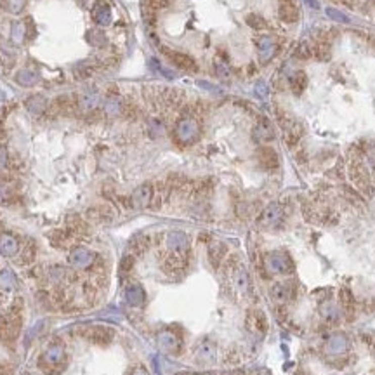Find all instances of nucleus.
Wrapping results in <instances>:
<instances>
[{"label":"nucleus","mask_w":375,"mask_h":375,"mask_svg":"<svg viewBox=\"0 0 375 375\" xmlns=\"http://www.w3.org/2000/svg\"><path fill=\"white\" fill-rule=\"evenodd\" d=\"M226 254H228V247H226L224 243H221V242L212 243V245L209 247V261H210V264L217 269L219 266L224 262Z\"/></svg>","instance_id":"obj_14"},{"label":"nucleus","mask_w":375,"mask_h":375,"mask_svg":"<svg viewBox=\"0 0 375 375\" xmlns=\"http://www.w3.org/2000/svg\"><path fill=\"white\" fill-rule=\"evenodd\" d=\"M198 134H200V127H198V122L191 117H182L181 120L175 125V137H177L179 143L182 145H191L198 139Z\"/></svg>","instance_id":"obj_2"},{"label":"nucleus","mask_w":375,"mask_h":375,"mask_svg":"<svg viewBox=\"0 0 375 375\" xmlns=\"http://www.w3.org/2000/svg\"><path fill=\"white\" fill-rule=\"evenodd\" d=\"M127 301H129L134 308L141 306L143 301H145V292H143L141 287H139V285H130L129 289H127Z\"/></svg>","instance_id":"obj_25"},{"label":"nucleus","mask_w":375,"mask_h":375,"mask_svg":"<svg viewBox=\"0 0 375 375\" xmlns=\"http://www.w3.org/2000/svg\"><path fill=\"white\" fill-rule=\"evenodd\" d=\"M85 335L94 342V344L105 346L108 342H111V339H113V330L108 329V326H90Z\"/></svg>","instance_id":"obj_10"},{"label":"nucleus","mask_w":375,"mask_h":375,"mask_svg":"<svg viewBox=\"0 0 375 375\" xmlns=\"http://www.w3.org/2000/svg\"><path fill=\"white\" fill-rule=\"evenodd\" d=\"M7 163H9V155H7L6 148L0 146V169H4V167H7Z\"/></svg>","instance_id":"obj_38"},{"label":"nucleus","mask_w":375,"mask_h":375,"mask_svg":"<svg viewBox=\"0 0 375 375\" xmlns=\"http://www.w3.org/2000/svg\"><path fill=\"white\" fill-rule=\"evenodd\" d=\"M326 14H329L330 19H334V21H337V23H349L348 16H346L344 13H341V11H337V9H332V7L326 9Z\"/></svg>","instance_id":"obj_35"},{"label":"nucleus","mask_w":375,"mask_h":375,"mask_svg":"<svg viewBox=\"0 0 375 375\" xmlns=\"http://www.w3.org/2000/svg\"><path fill=\"white\" fill-rule=\"evenodd\" d=\"M129 247L134 255L145 254L148 250V247H150V237H146V235H137V237H134L132 240H130Z\"/></svg>","instance_id":"obj_20"},{"label":"nucleus","mask_w":375,"mask_h":375,"mask_svg":"<svg viewBox=\"0 0 375 375\" xmlns=\"http://www.w3.org/2000/svg\"><path fill=\"white\" fill-rule=\"evenodd\" d=\"M134 264V255H125L120 262V273H129Z\"/></svg>","instance_id":"obj_37"},{"label":"nucleus","mask_w":375,"mask_h":375,"mask_svg":"<svg viewBox=\"0 0 375 375\" xmlns=\"http://www.w3.org/2000/svg\"><path fill=\"white\" fill-rule=\"evenodd\" d=\"M247 326L259 334H266L268 332V320H266V314L257 309L250 311V313L247 314Z\"/></svg>","instance_id":"obj_9"},{"label":"nucleus","mask_w":375,"mask_h":375,"mask_svg":"<svg viewBox=\"0 0 375 375\" xmlns=\"http://www.w3.org/2000/svg\"><path fill=\"white\" fill-rule=\"evenodd\" d=\"M257 160L264 167L266 170H274L280 163V158H278V153L269 146H264L257 151Z\"/></svg>","instance_id":"obj_8"},{"label":"nucleus","mask_w":375,"mask_h":375,"mask_svg":"<svg viewBox=\"0 0 375 375\" xmlns=\"http://www.w3.org/2000/svg\"><path fill=\"white\" fill-rule=\"evenodd\" d=\"M132 375H148V372H146L145 368H137V370H134Z\"/></svg>","instance_id":"obj_41"},{"label":"nucleus","mask_w":375,"mask_h":375,"mask_svg":"<svg viewBox=\"0 0 375 375\" xmlns=\"http://www.w3.org/2000/svg\"><path fill=\"white\" fill-rule=\"evenodd\" d=\"M96 255L89 250L82 249V247H77V249L71 250L70 254V262L73 266H90L94 262Z\"/></svg>","instance_id":"obj_15"},{"label":"nucleus","mask_w":375,"mask_h":375,"mask_svg":"<svg viewBox=\"0 0 375 375\" xmlns=\"http://www.w3.org/2000/svg\"><path fill=\"white\" fill-rule=\"evenodd\" d=\"M339 301H341V306H342V309H344L346 316H348L349 320H353L354 313H356V299H354L353 292H351L349 289H341V292H339Z\"/></svg>","instance_id":"obj_13"},{"label":"nucleus","mask_w":375,"mask_h":375,"mask_svg":"<svg viewBox=\"0 0 375 375\" xmlns=\"http://www.w3.org/2000/svg\"><path fill=\"white\" fill-rule=\"evenodd\" d=\"M4 6L9 13H21L25 7V0H4Z\"/></svg>","instance_id":"obj_32"},{"label":"nucleus","mask_w":375,"mask_h":375,"mask_svg":"<svg viewBox=\"0 0 375 375\" xmlns=\"http://www.w3.org/2000/svg\"><path fill=\"white\" fill-rule=\"evenodd\" d=\"M282 219H283V209L278 203H273L268 209H264V212L259 217V222H261L264 228H274V226L280 224Z\"/></svg>","instance_id":"obj_7"},{"label":"nucleus","mask_w":375,"mask_h":375,"mask_svg":"<svg viewBox=\"0 0 375 375\" xmlns=\"http://www.w3.org/2000/svg\"><path fill=\"white\" fill-rule=\"evenodd\" d=\"M254 135L257 141H271V139L274 137V132L273 129H271V125L268 123V120L266 122H261L257 127L254 129Z\"/></svg>","instance_id":"obj_23"},{"label":"nucleus","mask_w":375,"mask_h":375,"mask_svg":"<svg viewBox=\"0 0 375 375\" xmlns=\"http://www.w3.org/2000/svg\"><path fill=\"white\" fill-rule=\"evenodd\" d=\"M247 23H249V26L255 28V30H261V28L266 26L264 18H261L259 14H249L247 16Z\"/></svg>","instance_id":"obj_33"},{"label":"nucleus","mask_w":375,"mask_h":375,"mask_svg":"<svg viewBox=\"0 0 375 375\" xmlns=\"http://www.w3.org/2000/svg\"><path fill=\"white\" fill-rule=\"evenodd\" d=\"M304 2L308 4V6L311 7V9H318V7H320V4H318V0H304Z\"/></svg>","instance_id":"obj_40"},{"label":"nucleus","mask_w":375,"mask_h":375,"mask_svg":"<svg viewBox=\"0 0 375 375\" xmlns=\"http://www.w3.org/2000/svg\"><path fill=\"white\" fill-rule=\"evenodd\" d=\"M268 268L276 273H290L294 269V262L289 254L285 252H271L268 255Z\"/></svg>","instance_id":"obj_4"},{"label":"nucleus","mask_w":375,"mask_h":375,"mask_svg":"<svg viewBox=\"0 0 375 375\" xmlns=\"http://www.w3.org/2000/svg\"><path fill=\"white\" fill-rule=\"evenodd\" d=\"M11 38L18 45L23 42V38H25V25L23 23H14L13 28H11Z\"/></svg>","instance_id":"obj_28"},{"label":"nucleus","mask_w":375,"mask_h":375,"mask_svg":"<svg viewBox=\"0 0 375 375\" xmlns=\"http://www.w3.org/2000/svg\"><path fill=\"white\" fill-rule=\"evenodd\" d=\"M278 14H280L282 21H285V23H294L299 19V11H297V7H295V2H280V11H278Z\"/></svg>","instance_id":"obj_18"},{"label":"nucleus","mask_w":375,"mask_h":375,"mask_svg":"<svg viewBox=\"0 0 375 375\" xmlns=\"http://www.w3.org/2000/svg\"><path fill=\"white\" fill-rule=\"evenodd\" d=\"M73 237L75 235L71 233L70 229L68 231H54V233H51V243H53L54 247H58V249H63V247L70 245V242Z\"/></svg>","instance_id":"obj_21"},{"label":"nucleus","mask_w":375,"mask_h":375,"mask_svg":"<svg viewBox=\"0 0 375 375\" xmlns=\"http://www.w3.org/2000/svg\"><path fill=\"white\" fill-rule=\"evenodd\" d=\"M89 219H92L96 222H108L113 219V212L110 207H96V209H89Z\"/></svg>","instance_id":"obj_19"},{"label":"nucleus","mask_w":375,"mask_h":375,"mask_svg":"<svg viewBox=\"0 0 375 375\" xmlns=\"http://www.w3.org/2000/svg\"><path fill=\"white\" fill-rule=\"evenodd\" d=\"M170 2H172V0H145V7L150 11H153V13H157V11L169 7Z\"/></svg>","instance_id":"obj_29"},{"label":"nucleus","mask_w":375,"mask_h":375,"mask_svg":"<svg viewBox=\"0 0 375 375\" xmlns=\"http://www.w3.org/2000/svg\"><path fill=\"white\" fill-rule=\"evenodd\" d=\"M214 354H215V349H214V346L210 344V342L202 344V348L198 349V356L203 358V360H210V358H214Z\"/></svg>","instance_id":"obj_34"},{"label":"nucleus","mask_w":375,"mask_h":375,"mask_svg":"<svg viewBox=\"0 0 375 375\" xmlns=\"http://www.w3.org/2000/svg\"><path fill=\"white\" fill-rule=\"evenodd\" d=\"M99 103V96L96 92H83L80 94V98H78V108H82V110L89 111V110H94L96 106H98Z\"/></svg>","instance_id":"obj_22"},{"label":"nucleus","mask_w":375,"mask_h":375,"mask_svg":"<svg viewBox=\"0 0 375 375\" xmlns=\"http://www.w3.org/2000/svg\"><path fill=\"white\" fill-rule=\"evenodd\" d=\"M94 19H96V23H98V25H103V26L110 25V21H111L110 7H108L106 4H99V6L96 7V11H94Z\"/></svg>","instance_id":"obj_24"},{"label":"nucleus","mask_w":375,"mask_h":375,"mask_svg":"<svg viewBox=\"0 0 375 375\" xmlns=\"http://www.w3.org/2000/svg\"><path fill=\"white\" fill-rule=\"evenodd\" d=\"M167 245L174 254H186L188 252V237L181 231H172L167 238Z\"/></svg>","instance_id":"obj_11"},{"label":"nucleus","mask_w":375,"mask_h":375,"mask_svg":"<svg viewBox=\"0 0 375 375\" xmlns=\"http://www.w3.org/2000/svg\"><path fill=\"white\" fill-rule=\"evenodd\" d=\"M276 51H278V43L273 37H261L257 40V54H259V61L262 65L269 63L276 56Z\"/></svg>","instance_id":"obj_6"},{"label":"nucleus","mask_w":375,"mask_h":375,"mask_svg":"<svg viewBox=\"0 0 375 375\" xmlns=\"http://www.w3.org/2000/svg\"><path fill=\"white\" fill-rule=\"evenodd\" d=\"M94 37L96 38H92V40H90V42L94 43V45H105V43H106L105 35H103L101 31H94Z\"/></svg>","instance_id":"obj_39"},{"label":"nucleus","mask_w":375,"mask_h":375,"mask_svg":"<svg viewBox=\"0 0 375 375\" xmlns=\"http://www.w3.org/2000/svg\"><path fill=\"white\" fill-rule=\"evenodd\" d=\"M167 58L172 61L174 66L181 68V70H197V63L191 56H188L184 53H177V51H169L167 53Z\"/></svg>","instance_id":"obj_12"},{"label":"nucleus","mask_w":375,"mask_h":375,"mask_svg":"<svg viewBox=\"0 0 375 375\" xmlns=\"http://www.w3.org/2000/svg\"><path fill=\"white\" fill-rule=\"evenodd\" d=\"M37 257V245L33 240H26L25 245L21 247V254H19V264L28 266L35 261Z\"/></svg>","instance_id":"obj_17"},{"label":"nucleus","mask_w":375,"mask_h":375,"mask_svg":"<svg viewBox=\"0 0 375 375\" xmlns=\"http://www.w3.org/2000/svg\"><path fill=\"white\" fill-rule=\"evenodd\" d=\"M271 297L274 299V302H276L278 306L292 301V299H295V283L292 280L276 283V285L273 287V290H271Z\"/></svg>","instance_id":"obj_5"},{"label":"nucleus","mask_w":375,"mask_h":375,"mask_svg":"<svg viewBox=\"0 0 375 375\" xmlns=\"http://www.w3.org/2000/svg\"><path fill=\"white\" fill-rule=\"evenodd\" d=\"M233 375H245V373H243V372H237V373H233Z\"/></svg>","instance_id":"obj_43"},{"label":"nucleus","mask_w":375,"mask_h":375,"mask_svg":"<svg viewBox=\"0 0 375 375\" xmlns=\"http://www.w3.org/2000/svg\"><path fill=\"white\" fill-rule=\"evenodd\" d=\"M215 73H217V77L222 78V80H229V77H231L229 66L226 65V63H221V61L215 63Z\"/></svg>","instance_id":"obj_31"},{"label":"nucleus","mask_w":375,"mask_h":375,"mask_svg":"<svg viewBox=\"0 0 375 375\" xmlns=\"http://www.w3.org/2000/svg\"><path fill=\"white\" fill-rule=\"evenodd\" d=\"M370 348L373 349V353H375V337L372 339V342H370Z\"/></svg>","instance_id":"obj_42"},{"label":"nucleus","mask_w":375,"mask_h":375,"mask_svg":"<svg viewBox=\"0 0 375 375\" xmlns=\"http://www.w3.org/2000/svg\"><path fill=\"white\" fill-rule=\"evenodd\" d=\"M306 87V75L304 73H297L295 77H292V89L297 94H301Z\"/></svg>","instance_id":"obj_30"},{"label":"nucleus","mask_w":375,"mask_h":375,"mask_svg":"<svg viewBox=\"0 0 375 375\" xmlns=\"http://www.w3.org/2000/svg\"><path fill=\"white\" fill-rule=\"evenodd\" d=\"M16 80H18L19 85L31 87V85H35V83H37L38 77L33 73V71H30V70H21L18 75H16Z\"/></svg>","instance_id":"obj_27"},{"label":"nucleus","mask_w":375,"mask_h":375,"mask_svg":"<svg viewBox=\"0 0 375 375\" xmlns=\"http://www.w3.org/2000/svg\"><path fill=\"white\" fill-rule=\"evenodd\" d=\"M26 108H28V111H31V113L37 115V113H42V111L45 110L47 103L42 96H31V98L26 99Z\"/></svg>","instance_id":"obj_26"},{"label":"nucleus","mask_w":375,"mask_h":375,"mask_svg":"<svg viewBox=\"0 0 375 375\" xmlns=\"http://www.w3.org/2000/svg\"><path fill=\"white\" fill-rule=\"evenodd\" d=\"M259 375H268V373H259Z\"/></svg>","instance_id":"obj_44"},{"label":"nucleus","mask_w":375,"mask_h":375,"mask_svg":"<svg viewBox=\"0 0 375 375\" xmlns=\"http://www.w3.org/2000/svg\"><path fill=\"white\" fill-rule=\"evenodd\" d=\"M38 365H40V368L43 370V372H47V373L61 372V370L65 368V365H66L65 351H63V348H59V346H51V348L40 356Z\"/></svg>","instance_id":"obj_1"},{"label":"nucleus","mask_w":375,"mask_h":375,"mask_svg":"<svg viewBox=\"0 0 375 375\" xmlns=\"http://www.w3.org/2000/svg\"><path fill=\"white\" fill-rule=\"evenodd\" d=\"M0 252L4 255H14L19 252V242L16 240L13 235L2 233L0 235Z\"/></svg>","instance_id":"obj_16"},{"label":"nucleus","mask_w":375,"mask_h":375,"mask_svg":"<svg viewBox=\"0 0 375 375\" xmlns=\"http://www.w3.org/2000/svg\"><path fill=\"white\" fill-rule=\"evenodd\" d=\"M153 191H155V188L151 184H148V182L135 188L132 197H130V207H132V209H146V207H150L151 200H153Z\"/></svg>","instance_id":"obj_3"},{"label":"nucleus","mask_w":375,"mask_h":375,"mask_svg":"<svg viewBox=\"0 0 375 375\" xmlns=\"http://www.w3.org/2000/svg\"><path fill=\"white\" fill-rule=\"evenodd\" d=\"M14 282H13V274L9 271H0V287H6L7 290L13 289Z\"/></svg>","instance_id":"obj_36"}]
</instances>
